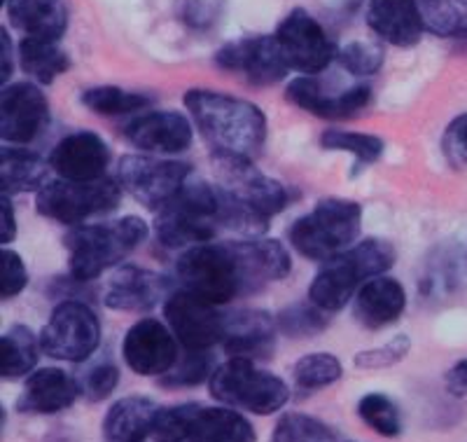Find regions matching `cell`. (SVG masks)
Masks as SVG:
<instances>
[{
    "label": "cell",
    "mask_w": 467,
    "mask_h": 442,
    "mask_svg": "<svg viewBox=\"0 0 467 442\" xmlns=\"http://www.w3.org/2000/svg\"><path fill=\"white\" fill-rule=\"evenodd\" d=\"M182 101L213 155L241 160L260 155L266 141V118L260 106L202 87L187 91Z\"/></svg>",
    "instance_id": "6da1fadb"
},
{
    "label": "cell",
    "mask_w": 467,
    "mask_h": 442,
    "mask_svg": "<svg viewBox=\"0 0 467 442\" xmlns=\"http://www.w3.org/2000/svg\"><path fill=\"white\" fill-rule=\"evenodd\" d=\"M148 237V223L139 216H124L110 223L78 225L64 237L70 277L80 283L94 281L143 246Z\"/></svg>",
    "instance_id": "7a4b0ae2"
},
{
    "label": "cell",
    "mask_w": 467,
    "mask_h": 442,
    "mask_svg": "<svg viewBox=\"0 0 467 442\" xmlns=\"http://www.w3.org/2000/svg\"><path fill=\"white\" fill-rule=\"evenodd\" d=\"M224 229V195L206 181H187L164 208L157 211L154 235L166 248L211 244Z\"/></svg>",
    "instance_id": "3957f363"
},
{
    "label": "cell",
    "mask_w": 467,
    "mask_h": 442,
    "mask_svg": "<svg viewBox=\"0 0 467 442\" xmlns=\"http://www.w3.org/2000/svg\"><path fill=\"white\" fill-rule=\"evenodd\" d=\"M395 265V248L390 241L367 237L341 256L323 262V269L308 286L306 298L327 314L344 310L360 283L383 277Z\"/></svg>",
    "instance_id": "277c9868"
},
{
    "label": "cell",
    "mask_w": 467,
    "mask_h": 442,
    "mask_svg": "<svg viewBox=\"0 0 467 442\" xmlns=\"http://www.w3.org/2000/svg\"><path fill=\"white\" fill-rule=\"evenodd\" d=\"M362 229V206L353 199L325 197L287 229L290 246L299 256L327 262L353 248Z\"/></svg>",
    "instance_id": "5b68a950"
},
{
    "label": "cell",
    "mask_w": 467,
    "mask_h": 442,
    "mask_svg": "<svg viewBox=\"0 0 467 442\" xmlns=\"http://www.w3.org/2000/svg\"><path fill=\"white\" fill-rule=\"evenodd\" d=\"M175 279L182 290L218 307L250 295L234 241H211L182 251L175 262Z\"/></svg>",
    "instance_id": "8992f818"
},
{
    "label": "cell",
    "mask_w": 467,
    "mask_h": 442,
    "mask_svg": "<svg viewBox=\"0 0 467 442\" xmlns=\"http://www.w3.org/2000/svg\"><path fill=\"white\" fill-rule=\"evenodd\" d=\"M150 437L154 442H255L257 433L253 424L232 407L185 403L160 407Z\"/></svg>",
    "instance_id": "52a82bcc"
},
{
    "label": "cell",
    "mask_w": 467,
    "mask_h": 442,
    "mask_svg": "<svg viewBox=\"0 0 467 442\" xmlns=\"http://www.w3.org/2000/svg\"><path fill=\"white\" fill-rule=\"evenodd\" d=\"M211 395L232 410L250 415H274L290 400V389L276 374L260 370L253 361L229 358L208 379Z\"/></svg>",
    "instance_id": "ba28073f"
},
{
    "label": "cell",
    "mask_w": 467,
    "mask_h": 442,
    "mask_svg": "<svg viewBox=\"0 0 467 442\" xmlns=\"http://www.w3.org/2000/svg\"><path fill=\"white\" fill-rule=\"evenodd\" d=\"M122 192L119 183L112 178L89 183L57 178V181H47L36 192V211L37 216L54 223L78 227V225H85L87 218L117 208Z\"/></svg>",
    "instance_id": "9c48e42d"
},
{
    "label": "cell",
    "mask_w": 467,
    "mask_h": 442,
    "mask_svg": "<svg viewBox=\"0 0 467 442\" xmlns=\"http://www.w3.org/2000/svg\"><path fill=\"white\" fill-rule=\"evenodd\" d=\"M40 347L49 358L66 363H85L101 344V321L87 302L64 300L40 332Z\"/></svg>",
    "instance_id": "30bf717a"
},
{
    "label": "cell",
    "mask_w": 467,
    "mask_h": 442,
    "mask_svg": "<svg viewBox=\"0 0 467 442\" xmlns=\"http://www.w3.org/2000/svg\"><path fill=\"white\" fill-rule=\"evenodd\" d=\"M190 176L192 166L187 162L157 155H124L117 162L115 181L129 197L145 208L160 211L185 187Z\"/></svg>",
    "instance_id": "8fae6325"
},
{
    "label": "cell",
    "mask_w": 467,
    "mask_h": 442,
    "mask_svg": "<svg viewBox=\"0 0 467 442\" xmlns=\"http://www.w3.org/2000/svg\"><path fill=\"white\" fill-rule=\"evenodd\" d=\"M213 171L227 197H232L239 206L248 208L250 214L260 216L266 223L285 211L290 202L285 185L262 174L253 160L213 155Z\"/></svg>",
    "instance_id": "7c38bea8"
},
{
    "label": "cell",
    "mask_w": 467,
    "mask_h": 442,
    "mask_svg": "<svg viewBox=\"0 0 467 442\" xmlns=\"http://www.w3.org/2000/svg\"><path fill=\"white\" fill-rule=\"evenodd\" d=\"M274 36H276L287 68L299 70L304 75L323 73L339 52L323 24L304 7H292L281 19Z\"/></svg>",
    "instance_id": "4fadbf2b"
},
{
    "label": "cell",
    "mask_w": 467,
    "mask_h": 442,
    "mask_svg": "<svg viewBox=\"0 0 467 442\" xmlns=\"http://www.w3.org/2000/svg\"><path fill=\"white\" fill-rule=\"evenodd\" d=\"M166 325L185 352H211L215 344H223L227 332V314L187 290H175L164 302Z\"/></svg>",
    "instance_id": "5bb4252c"
},
{
    "label": "cell",
    "mask_w": 467,
    "mask_h": 442,
    "mask_svg": "<svg viewBox=\"0 0 467 442\" xmlns=\"http://www.w3.org/2000/svg\"><path fill=\"white\" fill-rule=\"evenodd\" d=\"M215 66L227 73H236L245 78V82L255 87H274L285 80L287 64L278 47L276 36L260 33L245 36L239 40L223 45L215 52Z\"/></svg>",
    "instance_id": "9a60e30c"
},
{
    "label": "cell",
    "mask_w": 467,
    "mask_h": 442,
    "mask_svg": "<svg viewBox=\"0 0 467 442\" xmlns=\"http://www.w3.org/2000/svg\"><path fill=\"white\" fill-rule=\"evenodd\" d=\"M49 127V101L36 82H12L0 91V139L28 145Z\"/></svg>",
    "instance_id": "2e32d148"
},
{
    "label": "cell",
    "mask_w": 467,
    "mask_h": 442,
    "mask_svg": "<svg viewBox=\"0 0 467 442\" xmlns=\"http://www.w3.org/2000/svg\"><path fill=\"white\" fill-rule=\"evenodd\" d=\"M122 356L140 377H161L178 363V340L166 323L140 319L124 335Z\"/></svg>",
    "instance_id": "e0dca14e"
},
{
    "label": "cell",
    "mask_w": 467,
    "mask_h": 442,
    "mask_svg": "<svg viewBox=\"0 0 467 442\" xmlns=\"http://www.w3.org/2000/svg\"><path fill=\"white\" fill-rule=\"evenodd\" d=\"M285 99L292 106L302 108L308 115L320 120H348L365 110L372 101V87L356 85L339 94H327L323 82L316 75L292 78L285 87Z\"/></svg>",
    "instance_id": "ac0fdd59"
},
{
    "label": "cell",
    "mask_w": 467,
    "mask_h": 442,
    "mask_svg": "<svg viewBox=\"0 0 467 442\" xmlns=\"http://www.w3.org/2000/svg\"><path fill=\"white\" fill-rule=\"evenodd\" d=\"M124 139L148 155H181L194 141V127L178 110H150L124 127Z\"/></svg>",
    "instance_id": "d6986e66"
},
{
    "label": "cell",
    "mask_w": 467,
    "mask_h": 442,
    "mask_svg": "<svg viewBox=\"0 0 467 442\" xmlns=\"http://www.w3.org/2000/svg\"><path fill=\"white\" fill-rule=\"evenodd\" d=\"M47 162L54 174L66 181H101L110 166V148L99 133L73 132L54 145Z\"/></svg>",
    "instance_id": "ffe728a7"
},
{
    "label": "cell",
    "mask_w": 467,
    "mask_h": 442,
    "mask_svg": "<svg viewBox=\"0 0 467 442\" xmlns=\"http://www.w3.org/2000/svg\"><path fill=\"white\" fill-rule=\"evenodd\" d=\"M169 295V279L143 267L124 265L112 274L106 295H103V304L108 310L143 314V311L154 310L160 302H166Z\"/></svg>",
    "instance_id": "44dd1931"
},
{
    "label": "cell",
    "mask_w": 467,
    "mask_h": 442,
    "mask_svg": "<svg viewBox=\"0 0 467 442\" xmlns=\"http://www.w3.org/2000/svg\"><path fill=\"white\" fill-rule=\"evenodd\" d=\"M276 319L262 310H239L227 314L223 347L229 358L266 361L276 352Z\"/></svg>",
    "instance_id": "7402d4cb"
},
{
    "label": "cell",
    "mask_w": 467,
    "mask_h": 442,
    "mask_svg": "<svg viewBox=\"0 0 467 442\" xmlns=\"http://www.w3.org/2000/svg\"><path fill=\"white\" fill-rule=\"evenodd\" d=\"M367 26L379 40L393 47H414L423 37L425 24L419 0H369Z\"/></svg>",
    "instance_id": "603a6c76"
},
{
    "label": "cell",
    "mask_w": 467,
    "mask_h": 442,
    "mask_svg": "<svg viewBox=\"0 0 467 442\" xmlns=\"http://www.w3.org/2000/svg\"><path fill=\"white\" fill-rule=\"evenodd\" d=\"M78 382L58 368L36 370L24 382L22 395L16 398V410L22 415H57L68 410L78 398Z\"/></svg>",
    "instance_id": "cb8c5ba5"
},
{
    "label": "cell",
    "mask_w": 467,
    "mask_h": 442,
    "mask_svg": "<svg viewBox=\"0 0 467 442\" xmlns=\"http://www.w3.org/2000/svg\"><path fill=\"white\" fill-rule=\"evenodd\" d=\"M407 310V290L393 277L369 279L356 295V319L369 331H381L400 319Z\"/></svg>",
    "instance_id": "d4e9b609"
},
{
    "label": "cell",
    "mask_w": 467,
    "mask_h": 442,
    "mask_svg": "<svg viewBox=\"0 0 467 442\" xmlns=\"http://www.w3.org/2000/svg\"><path fill=\"white\" fill-rule=\"evenodd\" d=\"M5 12L12 26L22 31L24 37L58 43L68 31L66 0H7Z\"/></svg>",
    "instance_id": "484cf974"
},
{
    "label": "cell",
    "mask_w": 467,
    "mask_h": 442,
    "mask_svg": "<svg viewBox=\"0 0 467 442\" xmlns=\"http://www.w3.org/2000/svg\"><path fill=\"white\" fill-rule=\"evenodd\" d=\"M157 412L160 405L140 395L117 400L103 419V433L110 442H145L152 436Z\"/></svg>",
    "instance_id": "4316f807"
},
{
    "label": "cell",
    "mask_w": 467,
    "mask_h": 442,
    "mask_svg": "<svg viewBox=\"0 0 467 442\" xmlns=\"http://www.w3.org/2000/svg\"><path fill=\"white\" fill-rule=\"evenodd\" d=\"M49 162L26 148L5 145L0 153V190L3 195H26L37 192L47 183Z\"/></svg>",
    "instance_id": "83f0119b"
},
{
    "label": "cell",
    "mask_w": 467,
    "mask_h": 442,
    "mask_svg": "<svg viewBox=\"0 0 467 442\" xmlns=\"http://www.w3.org/2000/svg\"><path fill=\"white\" fill-rule=\"evenodd\" d=\"M19 68L37 85H52L57 78L70 70V57L52 40L22 37L16 47Z\"/></svg>",
    "instance_id": "f1b7e54d"
},
{
    "label": "cell",
    "mask_w": 467,
    "mask_h": 442,
    "mask_svg": "<svg viewBox=\"0 0 467 442\" xmlns=\"http://www.w3.org/2000/svg\"><path fill=\"white\" fill-rule=\"evenodd\" d=\"M40 352V337L28 325H10L0 337V377L10 382L26 377L37 365Z\"/></svg>",
    "instance_id": "f546056e"
},
{
    "label": "cell",
    "mask_w": 467,
    "mask_h": 442,
    "mask_svg": "<svg viewBox=\"0 0 467 442\" xmlns=\"http://www.w3.org/2000/svg\"><path fill=\"white\" fill-rule=\"evenodd\" d=\"M320 148L329 150V153H350L356 157L353 169L358 174V171L377 164L381 160L386 143L374 133L348 132V129H325L320 133Z\"/></svg>",
    "instance_id": "4dcf8cb0"
},
{
    "label": "cell",
    "mask_w": 467,
    "mask_h": 442,
    "mask_svg": "<svg viewBox=\"0 0 467 442\" xmlns=\"http://www.w3.org/2000/svg\"><path fill=\"white\" fill-rule=\"evenodd\" d=\"M80 103L89 108L94 115L103 118H117V115H131V112L145 110L152 103V96L140 91H129L115 85H99L82 89Z\"/></svg>",
    "instance_id": "1f68e13d"
},
{
    "label": "cell",
    "mask_w": 467,
    "mask_h": 442,
    "mask_svg": "<svg viewBox=\"0 0 467 442\" xmlns=\"http://www.w3.org/2000/svg\"><path fill=\"white\" fill-rule=\"evenodd\" d=\"M344 368H341L339 358L327 352L306 353L292 365V379L302 391H318L325 386H332L339 382Z\"/></svg>",
    "instance_id": "d6a6232c"
},
{
    "label": "cell",
    "mask_w": 467,
    "mask_h": 442,
    "mask_svg": "<svg viewBox=\"0 0 467 442\" xmlns=\"http://www.w3.org/2000/svg\"><path fill=\"white\" fill-rule=\"evenodd\" d=\"M276 325L281 335L292 337V340H306V337L320 335L327 328L329 314L306 298V302H295L278 311Z\"/></svg>",
    "instance_id": "836d02e7"
},
{
    "label": "cell",
    "mask_w": 467,
    "mask_h": 442,
    "mask_svg": "<svg viewBox=\"0 0 467 442\" xmlns=\"http://www.w3.org/2000/svg\"><path fill=\"white\" fill-rule=\"evenodd\" d=\"M269 442H339V437L316 416L287 412L276 421Z\"/></svg>",
    "instance_id": "e575fe53"
},
{
    "label": "cell",
    "mask_w": 467,
    "mask_h": 442,
    "mask_svg": "<svg viewBox=\"0 0 467 442\" xmlns=\"http://www.w3.org/2000/svg\"><path fill=\"white\" fill-rule=\"evenodd\" d=\"M215 361L208 352H187L185 356L178 358L173 368L160 377V386L164 389H192L199 386L215 373Z\"/></svg>",
    "instance_id": "d590c367"
},
{
    "label": "cell",
    "mask_w": 467,
    "mask_h": 442,
    "mask_svg": "<svg viewBox=\"0 0 467 442\" xmlns=\"http://www.w3.org/2000/svg\"><path fill=\"white\" fill-rule=\"evenodd\" d=\"M358 416L383 437H398L402 433V416L398 405L383 394H367L358 403Z\"/></svg>",
    "instance_id": "8d00e7d4"
},
{
    "label": "cell",
    "mask_w": 467,
    "mask_h": 442,
    "mask_svg": "<svg viewBox=\"0 0 467 442\" xmlns=\"http://www.w3.org/2000/svg\"><path fill=\"white\" fill-rule=\"evenodd\" d=\"M337 61L346 73L356 75V78H369L381 70L386 52L381 45L372 43V40H350L339 47Z\"/></svg>",
    "instance_id": "74e56055"
},
{
    "label": "cell",
    "mask_w": 467,
    "mask_h": 442,
    "mask_svg": "<svg viewBox=\"0 0 467 442\" xmlns=\"http://www.w3.org/2000/svg\"><path fill=\"white\" fill-rule=\"evenodd\" d=\"M425 28L441 37H458L465 26L467 16H462L456 0H419Z\"/></svg>",
    "instance_id": "f35d334b"
},
{
    "label": "cell",
    "mask_w": 467,
    "mask_h": 442,
    "mask_svg": "<svg viewBox=\"0 0 467 442\" xmlns=\"http://www.w3.org/2000/svg\"><path fill=\"white\" fill-rule=\"evenodd\" d=\"M78 391L80 395H85L89 403H101V400L110 398L112 391L117 389L119 384V368L110 361H101L87 368L85 373L78 374Z\"/></svg>",
    "instance_id": "ab89813d"
},
{
    "label": "cell",
    "mask_w": 467,
    "mask_h": 442,
    "mask_svg": "<svg viewBox=\"0 0 467 442\" xmlns=\"http://www.w3.org/2000/svg\"><path fill=\"white\" fill-rule=\"evenodd\" d=\"M227 0H175V16L190 31H211L220 22Z\"/></svg>",
    "instance_id": "60d3db41"
},
{
    "label": "cell",
    "mask_w": 467,
    "mask_h": 442,
    "mask_svg": "<svg viewBox=\"0 0 467 442\" xmlns=\"http://www.w3.org/2000/svg\"><path fill=\"white\" fill-rule=\"evenodd\" d=\"M409 352H411V340L402 332V335H395L393 340L381 344V347L358 352L356 358H353V365L358 370H386L402 363L409 356Z\"/></svg>",
    "instance_id": "b9f144b4"
},
{
    "label": "cell",
    "mask_w": 467,
    "mask_h": 442,
    "mask_svg": "<svg viewBox=\"0 0 467 442\" xmlns=\"http://www.w3.org/2000/svg\"><path fill=\"white\" fill-rule=\"evenodd\" d=\"M28 286V269L22 256L12 248H3L0 253V295L3 300H12Z\"/></svg>",
    "instance_id": "7bdbcfd3"
},
{
    "label": "cell",
    "mask_w": 467,
    "mask_h": 442,
    "mask_svg": "<svg viewBox=\"0 0 467 442\" xmlns=\"http://www.w3.org/2000/svg\"><path fill=\"white\" fill-rule=\"evenodd\" d=\"M441 153L451 166H467V112L458 115L441 136Z\"/></svg>",
    "instance_id": "ee69618b"
},
{
    "label": "cell",
    "mask_w": 467,
    "mask_h": 442,
    "mask_svg": "<svg viewBox=\"0 0 467 442\" xmlns=\"http://www.w3.org/2000/svg\"><path fill=\"white\" fill-rule=\"evenodd\" d=\"M16 237V216L15 206H12L10 195H3L0 199V241L3 244H12Z\"/></svg>",
    "instance_id": "f6af8a7d"
},
{
    "label": "cell",
    "mask_w": 467,
    "mask_h": 442,
    "mask_svg": "<svg viewBox=\"0 0 467 442\" xmlns=\"http://www.w3.org/2000/svg\"><path fill=\"white\" fill-rule=\"evenodd\" d=\"M12 68H15V64H12V40L7 36V28H0V82H3V87L10 80Z\"/></svg>",
    "instance_id": "bcb514c9"
},
{
    "label": "cell",
    "mask_w": 467,
    "mask_h": 442,
    "mask_svg": "<svg viewBox=\"0 0 467 442\" xmlns=\"http://www.w3.org/2000/svg\"><path fill=\"white\" fill-rule=\"evenodd\" d=\"M446 386L456 395H467V358L446 373Z\"/></svg>",
    "instance_id": "7dc6e473"
},
{
    "label": "cell",
    "mask_w": 467,
    "mask_h": 442,
    "mask_svg": "<svg viewBox=\"0 0 467 442\" xmlns=\"http://www.w3.org/2000/svg\"><path fill=\"white\" fill-rule=\"evenodd\" d=\"M458 37H462V40H467V22H465V26H462V31L458 33Z\"/></svg>",
    "instance_id": "c3c4849f"
},
{
    "label": "cell",
    "mask_w": 467,
    "mask_h": 442,
    "mask_svg": "<svg viewBox=\"0 0 467 442\" xmlns=\"http://www.w3.org/2000/svg\"><path fill=\"white\" fill-rule=\"evenodd\" d=\"M458 5H462V7H467V0H456Z\"/></svg>",
    "instance_id": "681fc988"
}]
</instances>
